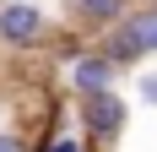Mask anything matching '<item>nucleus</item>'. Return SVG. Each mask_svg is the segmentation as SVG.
Returning <instances> with one entry per match:
<instances>
[{"mask_svg": "<svg viewBox=\"0 0 157 152\" xmlns=\"http://www.w3.org/2000/svg\"><path fill=\"white\" fill-rule=\"evenodd\" d=\"M98 49L109 54L119 71H130V65H141L157 54V0H141V6H130L114 27H103V38H98Z\"/></svg>", "mask_w": 157, "mask_h": 152, "instance_id": "obj_1", "label": "nucleus"}, {"mask_svg": "<svg viewBox=\"0 0 157 152\" xmlns=\"http://www.w3.org/2000/svg\"><path fill=\"white\" fill-rule=\"evenodd\" d=\"M76 120H81V136L92 141V147H114V141L125 136V125H130V103L114 87H103V92L76 98Z\"/></svg>", "mask_w": 157, "mask_h": 152, "instance_id": "obj_2", "label": "nucleus"}, {"mask_svg": "<svg viewBox=\"0 0 157 152\" xmlns=\"http://www.w3.org/2000/svg\"><path fill=\"white\" fill-rule=\"evenodd\" d=\"M49 11L33 0H0V44L6 49H38L49 38Z\"/></svg>", "mask_w": 157, "mask_h": 152, "instance_id": "obj_3", "label": "nucleus"}, {"mask_svg": "<svg viewBox=\"0 0 157 152\" xmlns=\"http://www.w3.org/2000/svg\"><path fill=\"white\" fill-rule=\"evenodd\" d=\"M114 76H119V65L103 54V49H87V54H76L71 60V87H76V98H87V92H103V87H114Z\"/></svg>", "mask_w": 157, "mask_h": 152, "instance_id": "obj_4", "label": "nucleus"}, {"mask_svg": "<svg viewBox=\"0 0 157 152\" xmlns=\"http://www.w3.org/2000/svg\"><path fill=\"white\" fill-rule=\"evenodd\" d=\"M125 11H130V0H71V16H76V27H92V33L114 27Z\"/></svg>", "mask_w": 157, "mask_h": 152, "instance_id": "obj_5", "label": "nucleus"}, {"mask_svg": "<svg viewBox=\"0 0 157 152\" xmlns=\"http://www.w3.org/2000/svg\"><path fill=\"white\" fill-rule=\"evenodd\" d=\"M33 152H92L87 136H49V141H33Z\"/></svg>", "mask_w": 157, "mask_h": 152, "instance_id": "obj_6", "label": "nucleus"}, {"mask_svg": "<svg viewBox=\"0 0 157 152\" xmlns=\"http://www.w3.org/2000/svg\"><path fill=\"white\" fill-rule=\"evenodd\" d=\"M0 152H33V141L22 130H0Z\"/></svg>", "mask_w": 157, "mask_h": 152, "instance_id": "obj_7", "label": "nucleus"}, {"mask_svg": "<svg viewBox=\"0 0 157 152\" xmlns=\"http://www.w3.org/2000/svg\"><path fill=\"white\" fill-rule=\"evenodd\" d=\"M136 92H141V103H152V109H157V71H152V76H141V87H136Z\"/></svg>", "mask_w": 157, "mask_h": 152, "instance_id": "obj_8", "label": "nucleus"}]
</instances>
